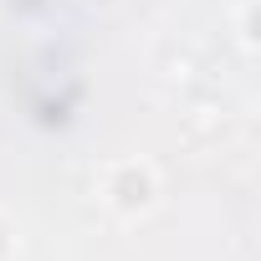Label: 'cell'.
I'll use <instances>...</instances> for the list:
<instances>
[{
    "label": "cell",
    "mask_w": 261,
    "mask_h": 261,
    "mask_svg": "<svg viewBox=\"0 0 261 261\" xmlns=\"http://www.w3.org/2000/svg\"><path fill=\"white\" fill-rule=\"evenodd\" d=\"M128 185H113L108 195H113V205L118 210H128V215H134V210H149V200H154V174L144 169V164H123L118 169Z\"/></svg>",
    "instance_id": "obj_1"
}]
</instances>
